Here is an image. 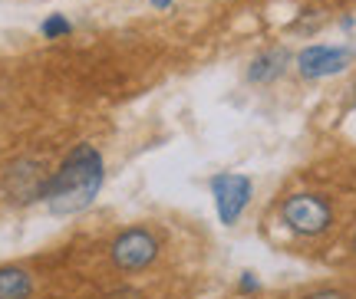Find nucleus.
I'll return each instance as SVG.
<instances>
[{"label":"nucleus","mask_w":356,"mask_h":299,"mask_svg":"<svg viewBox=\"0 0 356 299\" xmlns=\"http://www.w3.org/2000/svg\"><path fill=\"white\" fill-rule=\"evenodd\" d=\"M106 181V162L92 145H76L66 155V162L60 164V171H53L43 185V200L50 214L66 217V214L86 211L96 200Z\"/></svg>","instance_id":"obj_1"},{"label":"nucleus","mask_w":356,"mask_h":299,"mask_svg":"<svg viewBox=\"0 0 356 299\" xmlns=\"http://www.w3.org/2000/svg\"><path fill=\"white\" fill-rule=\"evenodd\" d=\"M280 217H284V224L291 227L293 234H300V237H317L323 234L327 227H330V204L317 194H293V198L284 200V207H280Z\"/></svg>","instance_id":"obj_2"},{"label":"nucleus","mask_w":356,"mask_h":299,"mask_svg":"<svg viewBox=\"0 0 356 299\" xmlns=\"http://www.w3.org/2000/svg\"><path fill=\"white\" fill-rule=\"evenodd\" d=\"M356 50L353 46H330V43H314V46H304L297 53V73L304 79H327V76L343 73L346 66L353 62Z\"/></svg>","instance_id":"obj_3"},{"label":"nucleus","mask_w":356,"mask_h":299,"mask_svg":"<svg viewBox=\"0 0 356 299\" xmlns=\"http://www.w3.org/2000/svg\"><path fill=\"white\" fill-rule=\"evenodd\" d=\"M251 178L244 175H215L211 178V194H215L218 221L231 227L244 214V207L251 204Z\"/></svg>","instance_id":"obj_4"},{"label":"nucleus","mask_w":356,"mask_h":299,"mask_svg":"<svg viewBox=\"0 0 356 299\" xmlns=\"http://www.w3.org/2000/svg\"><path fill=\"white\" fill-rule=\"evenodd\" d=\"M155 257H159V240L142 227H132L126 234H119L113 244V260L119 270H145Z\"/></svg>","instance_id":"obj_5"},{"label":"nucleus","mask_w":356,"mask_h":299,"mask_svg":"<svg viewBox=\"0 0 356 299\" xmlns=\"http://www.w3.org/2000/svg\"><path fill=\"white\" fill-rule=\"evenodd\" d=\"M287 66H291V53L277 46V50L261 53V56L248 66V79H251V83H257V86H264V83L280 79V76L287 73Z\"/></svg>","instance_id":"obj_6"},{"label":"nucleus","mask_w":356,"mask_h":299,"mask_svg":"<svg viewBox=\"0 0 356 299\" xmlns=\"http://www.w3.org/2000/svg\"><path fill=\"white\" fill-rule=\"evenodd\" d=\"M33 293V280L20 266H0V299H26Z\"/></svg>","instance_id":"obj_7"},{"label":"nucleus","mask_w":356,"mask_h":299,"mask_svg":"<svg viewBox=\"0 0 356 299\" xmlns=\"http://www.w3.org/2000/svg\"><path fill=\"white\" fill-rule=\"evenodd\" d=\"M40 33H43L47 40H63V37H70V33H73V24L66 20L63 13H50V17L40 24Z\"/></svg>","instance_id":"obj_8"},{"label":"nucleus","mask_w":356,"mask_h":299,"mask_svg":"<svg viewBox=\"0 0 356 299\" xmlns=\"http://www.w3.org/2000/svg\"><path fill=\"white\" fill-rule=\"evenodd\" d=\"M261 289V283H257L254 273H241V293H257Z\"/></svg>","instance_id":"obj_9"},{"label":"nucleus","mask_w":356,"mask_h":299,"mask_svg":"<svg viewBox=\"0 0 356 299\" xmlns=\"http://www.w3.org/2000/svg\"><path fill=\"white\" fill-rule=\"evenodd\" d=\"M307 299H346V296L337 293V289H323V293H314V296H307Z\"/></svg>","instance_id":"obj_10"},{"label":"nucleus","mask_w":356,"mask_h":299,"mask_svg":"<svg viewBox=\"0 0 356 299\" xmlns=\"http://www.w3.org/2000/svg\"><path fill=\"white\" fill-rule=\"evenodd\" d=\"M149 3H152L155 10H168L172 7V0H149Z\"/></svg>","instance_id":"obj_11"},{"label":"nucleus","mask_w":356,"mask_h":299,"mask_svg":"<svg viewBox=\"0 0 356 299\" xmlns=\"http://www.w3.org/2000/svg\"><path fill=\"white\" fill-rule=\"evenodd\" d=\"M353 250H356V237H353Z\"/></svg>","instance_id":"obj_12"}]
</instances>
